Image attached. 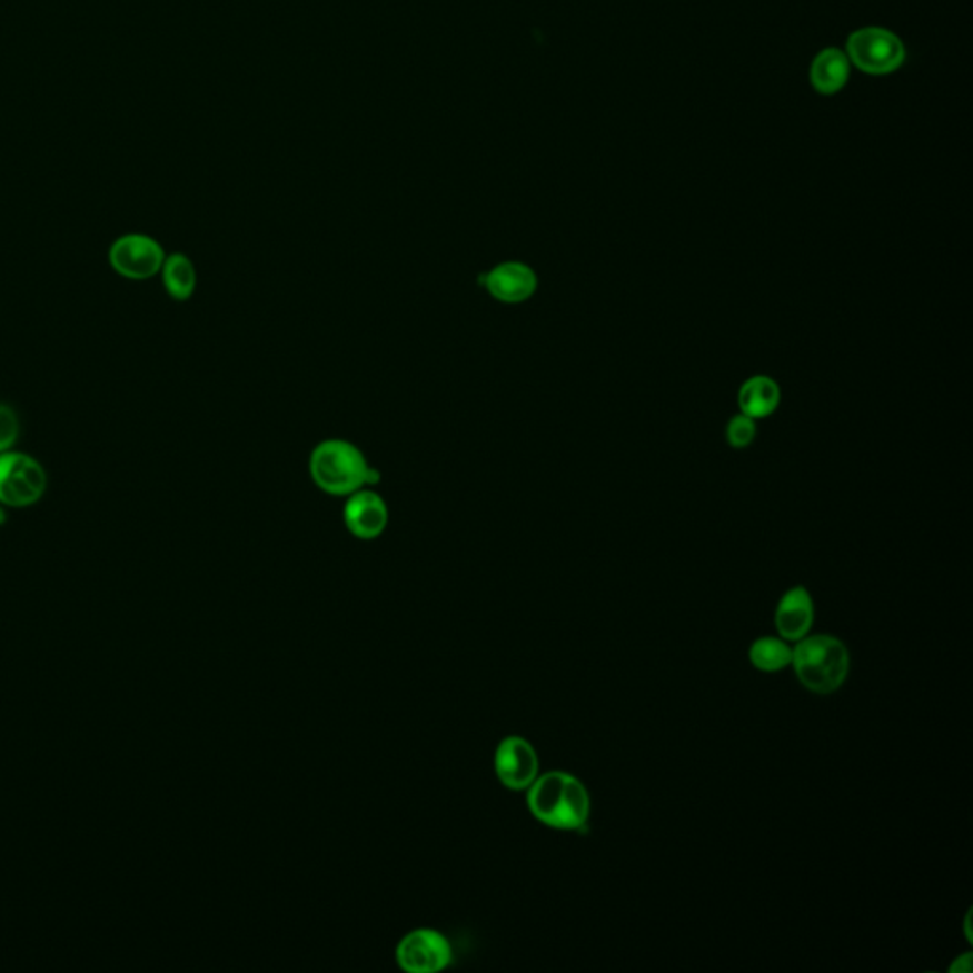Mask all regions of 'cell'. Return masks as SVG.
Instances as JSON below:
<instances>
[{
  "label": "cell",
  "instance_id": "obj_17",
  "mask_svg": "<svg viewBox=\"0 0 973 973\" xmlns=\"http://www.w3.org/2000/svg\"><path fill=\"white\" fill-rule=\"evenodd\" d=\"M20 439V418L8 404H0V453L12 451Z\"/></svg>",
  "mask_w": 973,
  "mask_h": 973
},
{
  "label": "cell",
  "instance_id": "obj_3",
  "mask_svg": "<svg viewBox=\"0 0 973 973\" xmlns=\"http://www.w3.org/2000/svg\"><path fill=\"white\" fill-rule=\"evenodd\" d=\"M791 666L806 691L836 693L848 679V648L833 635H806L795 643Z\"/></svg>",
  "mask_w": 973,
  "mask_h": 973
},
{
  "label": "cell",
  "instance_id": "obj_15",
  "mask_svg": "<svg viewBox=\"0 0 973 973\" xmlns=\"http://www.w3.org/2000/svg\"><path fill=\"white\" fill-rule=\"evenodd\" d=\"M749 661L758 672L777 673L791 666L793 647L782 637H758L749 648Z\"/></svg>",
  "mask_w": 973,
  "mask_h": 973
},
{
  "label": "cell",
  "instance_id": "obj_19",
  "mask_svg": "<svg viewBox=\"0 0 973 973\" xmlns=\"http://www.w3.org/2000/svg\"><path fill=\"white\" fill-rule=\"evenodd\" d=\"M4 522H7V512H4V506L0 504V525H4Z\"/></svg>",
  "mask_w": 973,
  "mask_h": 973
},
{
  "label": "cell",
  "instance_id": "obj_10",
  "mask_svg": "<svg viewBox=\"0 0 973 973\" xmlns=\"http://www.w3.org/2000/svg\"><path fill=\"white\" fill-rule=\"evenodd\" d=\"M342 522L348 533L358 540H375L385 533L390 522V510L377 490L359 489L347 497Z\"/></svg>",
  "mask_w": 973,
  "mask_h": 973
},
{
  "label": "cell",
  "instance_id": "obj_13",
  "mask_svg": "<svg viewBox=\"0 0 973 973\" xmlns=\"http://www.w3.org/2000/svg\"><path fill=\"white\" fill-rule=\"evenodd\" d=\"M738 401L747 417H768L780 404V386L768 377H753L739 388Z\"/></svg>",
  "mask_w": 973,
  "mask_h": 973
},
{
  "label": "cell",
  "instance_id": "obj_1",
  "mask_svg": "<svg viewBox=\"0 0 973 973\" xmlns=\"http://www.w3.org/2000/svg\"><path fill=\"white\" fill-rule=\"evenodd\" d=\"M527 806L536 822L557 831H584L592 814L586 785L563 771L538 774L527 790Z\"/></svg>",
  "mask_w": 973,
  "mask_h": 973
},
{
  "label": "cell",
  "instance_id": "obj_16",
  "mask_svg": "<svg viewBox=\"0 0 973 973\" xmlns=\"http://www.w3.org/2000/svg\"><path fill=\"white\" fill-rule=\"evenodd\" d=\"M755 418L747 417V415H736V417L732 418L728 426H726V439H728V444L732 447H736V449H744L747 445H752L753 439H755Z\"/></svg>",
  "mask_w": 973,
  "mask_h": 973
},
{
  "label": "cell",
  "instance_id": "obj_6",
  "mask_svg": "<svg viewBox=\"0 0 973 973\" xmlns=\"http://www.w3.org/2000/svg\"><path fill=\"white\" fill-rule=\"evenodd\" d=\"M396 962L407 973L441 972L451 966V943L438 930L417 927L399 940Z\"/></svg>",
  "mask_w": 973,
  "mask_h": 973
},
{
  "label": "cell",
  "instance_id": "obj_7",
  "mask_svg": "<svg viewBox=\"0 0 973 973\" xmlns=\"http://www.w3.org/2000/svg\"><path fill=\"white\" fill-rule=\"evenodd\" d=\"M852 61L862 71L871 75H886L902 66L905 59L902 40L886 29H860L848 39Z\"/></svg>",
  "mask_w": 973,
  "mask_h": 973
},
{
  "label": "cell",
  "instance_id": "obj_5",
  "mask_svg": "<svg viewBox=\"0 0 973 973\" xmlns=\"http://www.w3.org/2000/svg\"><path fill=\"white\" fill-rule=\"evenodd\" d=\"M163 261H166V251L152 236H120L109 249L112 270L126 280H151L160 275Z\"/></svg>",
  "mask_w": 973,
  "mask_h": 973
},
{
  "label": "cell",
  "instance_id": "obj_2",
  "mask_svg": "<svg viewBox=\"0 0 973 973\" xmlns=\"http://www.w3.org/2000/svg\"><path fill=\"white\" fill-rule=\"evenodd\" d=\"M312 484L329 497L347 498L359 489L379 484V471L367 463L358 445L347 439H324L308 458Z\"/></svg>",
  "mask_w": 973,
  "mask_h": 973
},
{
  "label": "cell",
  "instance_id": "obj_11",
  "mask_svg": "<svg viewBox=\"0 0 973 973\" xmlns=\"http://www.w3.org/2000/svg\"><path fill=\"white\" fill-rule=\"evenodd\" d=\"M776 629L780 637L797 643L811 634L814 624V602L808 589L803 586L787 589L776 607Z\"/></svg>",
  "mask_w": 973,
  "mask_h": 973
},
{
  "label": "cell",
  "instance_id": "obj_12",
  "mask_svg": "<svg viewBox=\"0 0 973 973\" xmlns=\"http://www.w3.org/2000/svg\"><path fill=\"white\" fill-rule=\"evenodd\" d=\"M160 275H162L163 289L173 301H189L197 291V268H195V262L190 261V257L185 256V254L177 251V254L166 256Z\"/></svg>",
  "mask_w": 973,
  "mask_h": 973
},
{
  "label": "cell",
  "instance_id": "obj_18",
  "mask_svg": "<svg viewBox=\"0 0 973 973\" xmlns=\"http://www.w3.org/2000/svg\"><path fill=\"white\" fill-rule=\"evenodd\" d=\"M970 972L972 970V954H966V956H961V962H954V966L951 967V972Z\"/></svg>",
  "mask_w": 973,
  "mask_h": 973
},
{
  "label": "cell",
  "instance_id": "obj_8",
  "mask_svg": "<svg viewBox=\"0 0 973 973\" xmlns=\"http://www.w3.org/2000/svg\"><path fill=\"white\" fill-rule=\"evenodd\" d=\"M495 774L498 782L510 791H527L540 774L538 753L529 739L508 736L495 752Z\"/></svg>",
  "mask_w": 973,
  "mask_h": 973
},
{
  "label": "cell",
  "instance_id": "obj_14",
  "mask_svg": "<svg viewBox=\"0 0 973 973\" xmlns=\"http://www.w3.org/2000/svg\"><path fill=\"white\" fill-rule=\"evenodd\" d=\"M848 59L843 52L830 48L817 56L812 66V82L817 92L835 93L846 85L848 80Z\"/></svg>",
  "mask_w": 973,
  "mask_h": 973
},
{
  "label": "cell",
  "instance_id": "obj_9",
  "mask_svg": "<svg viewBox=\"0 0 973 973\" xmlns=\"http://www.w3.org/2000/svg\"><path fill=\"white\" fill-rule=\"evenodd\" d=\"M479 284L495 301L504 305H522L529 301L538 289L535 270L522 261L498 262L479 278Z\"/></svg>",
  "mask_w": 973,
  "mask_h": 973
},
{
  "label": "cell",
  "instance_id": "obj_4",
  "mask_svg": "<svg viewBox=\"0 0 973 973\" xmlns=\"http://www.w3.org/2000/svg\"><path fill=\"white\" fill-rule=\"evenodd\" d=\"M48 476L44 466L26 453H0V504L27 508L44 497Z\"/></svg>",
  "mask_w": 973,
  "mask_h": 973
}]
</instances>
